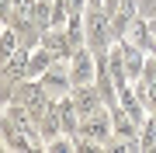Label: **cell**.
Here are the masks:
<instances>
[{
  "instance_id": "1",
  "label": "cell",
  "mask_w": 156,
  "mask_h": 153,
  "mask_svg": "<svg viewBox=\"0 0 156 153\" xmlns=\"http://www.w3.org/2000/svg\"><path fill=\"white\" fill-rule=\"evenodd\" d=\"M83 35H87V49H94V52H108L118 42L111 14L101 4H87V11H83Z\"/></svg>"
},
{
  "instance_id": "2",
  "label": "cell",
  "mask_w": 156,
  "mask_h": 153,
  "mask_svg": "<svg viewBox=\"0 0 156 153\" xmlns=\"http://www.w3.org/2000/svg\"><path fill=\"white\" fill-rule=\"evenodd\" d=\"M111 108H97V111H90V115H83V118H80V132L76 136H83V139H90V143H97L101 150H104V143L111 139ZM73 136V139H76Z\"/></svg>"
},
{
  "instance_id": "3",
  "label": "cell",
  "mask_w": 156,
  "mask_h": 153,
  "mask_svg": "<svg viewBox=\"0 0 156 153\" xmlns=\"http://www.w3.org/2000/svg\"><path fill=\"white\" fill-rule=\"evenodd\" d=\"M69 80H73V87H80V84H94L97 80V52L94 49H76L69 56Z\"/></svg>"
},
{
  "instance_id": "4",
  "label": "cell",
  "mask_w": 156,
  "mask_h": 153,
  "mask_svg": "<svg viewBox=\"0 0 156 153\" xmlns=\"http://www.w3.org/2000/svg\"><path fill=\"white\" fill-rule=\"evenodd\" d=\"M42 80V87L45 91H49V97H66L69 91H73V80H69V66H56V63H52L49 70H45V73L38 77Z\"/></svg>"
},
{
  "instance_id": "5",
  "label": "cell",
  "mask_w": 156,
  "mask_h": 153,
  "mask_svg": "<svg viewBox=\"0 0 156 153\" xmlns=\"http://www.w3.org/2000/svg\"><path fill=\"white\" fill-rule=\"evenodd\" d=\"M52 63H56V56H52L49 49H45V46H35V49H31V56H28V77L38 80L45 70L52 66Z\"/></svg>"
},
{
  "instance_id": "6",
  "label": "cell",
  "mask_w": 156,
  "mask_h": 153,
  "mask_svg": "<svg viewBox=\"0 0 156 153\" xmlns=\"http://www.w3.org/2000/svg\"><path fill=\"white\" fill-rule=\"evenodd\" d=\"M17 49H21L17 31H14V28H4V35H0V66H4V59H11Z\"/></svg>"
},
{
  "instance_id": "7",
  "label": "cell",
  "mask_w": 156,
  "mask_h": 153,
  "mask_svg": "<svg viewBox=\"0 0 156 153\" xmlns=\"http://www.w3.org/2000/svg\"><path fill=\"white\" fill-rule=\"evenodd\" d=\"M139 150H156V115H149V118L142 122V129H139Z\"/></svg>"
},
{
  "instance_id": "8",
  "label": "cell",
  "mask_w": 156,
  "mask_h": 153,
  "mask_svg": "<svg viewBox=\"0 0 156 153\" xmlns=\"http://www.w3.org/2000/svg\"><path fill=\"white\" fill-rule=\"evenodd\" d=\"M139 17L153 21V17H156V0H139Z\"/></svg>"
},
{
  "instance_id": "9",
  "label": "cell",
  "mask_w": 156,
  "mask_h": 153,
  "mask_svg": "<svg viewBox=\"0 0 156 153\" xmlns=\"http://www.w3.org/2000/svg\"><path fill=\"white\" fill-rule=\"evenodd\" d=\"M62 4H66V7H69V14H83V11H87V4H90V0H62Z\"/></svg>"
},
{
  "instance_id": "10",
  "label": "cell",
  "mask_w": 156,
  "mask_h": 153,
  "mask_svg": "<svg viewBox=\"0 0 156 153\" xmlns=\"http://www.w3.org/2000/svg\"><path fill=\"white\" fill-rule=\"evenodd\" d=\"M122 4H125V0H104V4H101V7H104L108 14H115V11H118V7H122Z\"/></svg>"
},
{
  "instance_id": "11",
  "label": "cell",
  "mask_w": 156,
  "mask_h": 153,
  "mask_svg": "<svg viewBox=\"0 0 156 153\" xmlns=\"http://www.w3.org/2000/svg\"><path fill=\"white\" fill-rule=\"evenodd\" d=\"M149 28H153V35H156V17H153V21H149Z\"/></svg>"
},
{
  "instance_id": "12",
  "label": "cell",
  "mask_w": 156,
  "mask_h": 153,
  "mask_svg": "<svg viewBox=\"0 0 156 153\" xmlns=\"http://www.w3.org/2000/svg\"><path fill=\"white\" fill-rule=\"evenodd\" d=\"M90 4H104V0H90Z\"/></svg>"
},
{
  "instance_id": "13",
  "label": "cell",
  "mask_w": 156,
  "mask_h": 153,
  "mask_svg": "<svg viewBox=\"0 0 156 153\" xmlns=\"http://www.w3.org/2000/svg\"><path fill=\"white\" fill-rule=\"evenodd\" d=\"M0 35H4V28H0Z\"/></svg>"
}]
</instances>
